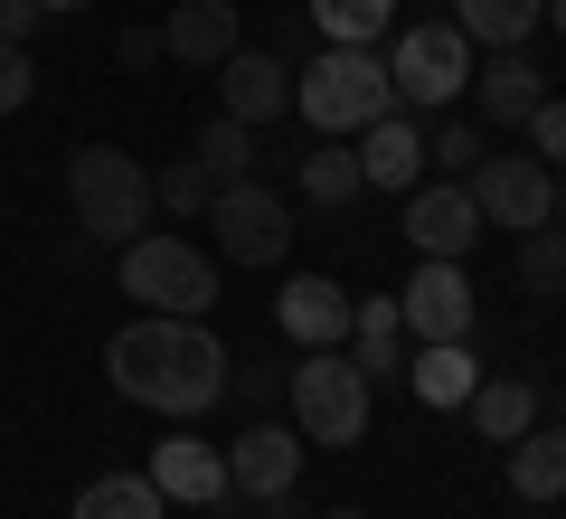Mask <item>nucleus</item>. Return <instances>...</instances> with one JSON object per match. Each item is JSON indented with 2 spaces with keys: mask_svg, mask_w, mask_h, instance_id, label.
Listing matches in <instances>:
<instances>
[{
  "mask_svg": "<svg viewBox=\"0 0 566 519\" xmlns=\"http://www.w3.org/2000/svg\"><path fill=\"white\" fill-rule=\"evenodd\" d=\"M218 95H227V123L264 133L274 114H293V66H283L274 48H237V58L218 66Z\"/></svg>",
  "mask_w": 566,
  "mask_h": 519,
  "instance_id": "13",
  "label": "nucleus"
},
{
  "mask_svg": "<svg viewBox=\"0 0 566 519\" xmlns=\"http://www.w3.org/2000/svg\"><path fill=\"white\" fill-rule=\"evenodd\" d=\"M349 152H359V180L368 189H397V199H406V189L424 180V123L406 114V104H397V114H378L368 133H349Z\"/></svg>",
  "mask_w": 566,
  "mask_h": 519,
  "instance_id": "14",
  "label": "nucleus"
},
{
  "mask_svg": "<svg viewBox=\"0 0 566 519\" xmlns=\"http://www.w3.org/2000/svg\"><path fill=\"white\" fill-rule=\"evenodd\" d=\"M161 510H170V500L151 491V473H95L66 519H161Z\"/></svg>",
  "mask_w": 566,
  "mask_h": 519,
  "instance_id": "24",
  "label": "nucleus"
},
{
  "mask_svg": "<svg viewBox=\"0 0 566 519\" xmlns=\"http://www.w3.org/2000/svg\"><path fill=\"white\" fill-rule=\"evenodd\" d=\"M340 350L359 360V378H368V387L397 378V360H406V312H397V293L359 302V312H349V340H340Z\"/></svg>",
  "mask_w": 566,
  "mask_h": 519,
  "instance_id": "18",
  "label": "nucleus"
},
{
  "mask_svg": "<svg viewBox=\"0 0 566 519\" xmlns=\"http://www.w3.org/2000/svg\"><path fill=\"white\" fill-rule=\"evenodd\" d=\"M142 473H151L161 500H180V510H218V500H237V491H227V454L199 444V435H161Z\"/></svg>",
  "mask_w": 566,
  "mask_h": 519,
  "instance_id": "11",
  "label": "nucleus"
},
{
  "mask_svg": "<svg viewBox=\"0 0 566 519\" xmlns=\"http://www.w3.org/2000/svg\"><path fill=\"white\" fill-rule=\"evenodd\" d=\"M303 481V435L293 425H245L237 444H227V491L237 500H274Z\"/></svg>",
  "mask_w": 566,
  "mask_h": 519,
  "instance_id": "12",
  "label": "nucleus"
},
{
  "mask_svg": "<svg viewBox=\"0 0 566 519\" xmlns=\"http://www.w3.org/2000/svg\"><path fill=\"white\" fill-rule=\"evenodd\" d=\"M303 10L322 29V48H378L397 29V0H303Z\"/></svg>",
  "mask_w": 566,
  "mask_h": 519,
  "instance_id": "25",
  "label": "nucleus"
},
{
  "mask_svg": "<svg viewBox=\"0 0 566 519\" xmlns=\"http://www.w3.org/2000/svg\"><path fill=\"white\" fill-rule=\"evenodd\" d=\"M161 58V29H123V66H151Z\"/></svg>",
  "mask_w": 566,
  "mask_h": 519,
  "instance_id": "33",
  "label": "nucleus"
},
{
  "mask_svg": "<svg viewBox=\"0 0 566 519\" xmlns=\"http://www.w3.org/2000/svg\"><path fill=\"white\" fill-rule=\"evenodd\" d=\"M528 152H538L547 170H566V95H538V114H528Z\"/></svg>",
  "mask_w": 566,
  "mask_h": 519,
  "instance_id": "30",
  "label": "nucleus"
},
{
  "mask_svg": "<svg viewBox=\"0 0 566 519\" xmlns=\"http://www.w3.org/2000/svg\"><path fill=\"white\" fill-rule=\"evenodd\" d=\"M208 227H218L227 264H283V246H293V208L264 180H227L218 199H208Z\"/></svg>",
  "mask_w": 566,
  "mask_h": 519,
  "instance_id": "8",
  "label": "nucleus"
},
{
  "mask_svg": "<svg viewBox=\"0 0 566 519\" xmlns=\"http://www.w3.org/2000/svg\"><path fill=\"white\" fill-rule=\"evenodd\" d=\"M510 491L520 500H566V425H528L510 444Z\"/></svg>",
  "mask_w": 566,
  "mask_h": 519,
  "instance_id": "19",
  "label": "nucleus"
},
{
  "mask_svg": "<svg viewBox=\"0 0 566 519\" xmlns=\"http://www.w3.org/2000/svg\"><path fill=\"white\" fill-rule=\"evenodd\" d=\"M29 85H39V76H29V48H0V123L29 104Z\"/></svg>",
  "mask_w": 566,
  "mask_h": 519,
  "instance_id": "31",
  "label": "nucleus"
},
{
  "mask_svg": "<svg viewBox=\"0 0 566 519\" xmlns=\"http://www.w3.org/2000/svg\"><path fill=\"white\" fill-rule=\"evenodd\" d=\"M66 208H76V227L95 246H133L151 227V170L133 152H114V142H85L66 160Z\"/></svg>",
  "mask_w": 566,
  "mask_h": 519,
  "instance_id": "3",
  "label": "nucleus"
},
{
  "mask_svg": "<svg viewBox=\"0 0 566 519\" xmlns=\"http://www.w3.org/2000/svg\"><path fill=\"white\" fill-rule=\"evenodd\" d=\"M293 180H303V199L312 208H349V199H359V152H349V142H322V133H312V152L303 160H293Z\"/></svg>",
  "mask_w": 566,
  "mask_h": 519,
  "instance_id": "21",
  "label": "nucleus"
},
{
  "mask_svg": "<svg viewBox=\"0 0 566 519\" xmlns=\"http://www.w3.org/2000/svg\"><path fill=\"white\" fill-rule=\"evenodd\" d=\"M237 0H180L161 20V58H180V66H227L237 58Z\"/></svg>",
  "mask_w": 566,
  "mask_h": 519,
  "instance_id": "16",
  "label": "nucleus"
},
{
  "mask_svg": "<svg viewBox=\"0 0 566 519\" xmlns=\"http://www.w3.org/2000/svg\"><path fill=\"white\" fill-rule=\"evenodd\" d=\"M472 160H482V123H434L424 133V170H444V180H472Z\"/></svg>",
  "mask_w": 566,
  "mask_h": 519,
  "instance_id": "29",
  "label": "nucleus"
},
{
  "mask_svg": "<svg viewBox=\"0 0 566 519\" xmlns=\"http://www.w3.org/2000/svg\"><path fill=\"white\" fill-rule=\"evenodd\" d=\"M114 256H123V293L151 302V312L199 321L208 302H218V264H208L189 237H161V227H142V237H133V246H114Z\"/></svg>",
  "mask_w": 566,
  "mask_h": 519,
  "instance_id": "5",
  "label": "nucleus"
},
{
  "mask_svg": "<svg viewBox=\"0 0 566 519\" xmlns=\"http://www.w3.org/2000/svg\"><path fill=\"white\" fill-rule=\"evenodd\" d=\"M538 20H547V0H453V29L472 48H520Z\"/></svg>",
  "mask_w": 566,
  "mask_h": 519,
  "instance_id": "23",
  "label": "nucleus"
},
{
  "mask_svg": "<svg viewBox=\"0 0 566 519\" xmlns=\"http://www.w3.org/2000/svg\"><path fill=\"white\" fill-rule=\"evenodd\" d=\"M538 95H547V85H538V66H528L520 48H491V58L472 66V104H482V123H528Z\"/></svg>",
  "mask_w": 566,
  "mask_h": 519,
  "instance_id": "17",
  "label": "nucleus"
},
{
  "mask_svg": "<svg viewBox=\"0 0 566 519\" xmlns=\"http://www.w3.org/2000/svg\"><path fill=\"white\" fill-rule=\"evenodd\" d=\"M463 406H472V425H482L491 444H520L528 425H538V387H528V378H482Z\"/></svg>",
  "mask_w": 566,
  "mask_h": 519,
  "instance_id": "22",
  "label": "nucleus"
},
{
  "mask_svg": "<svg viewBox=\"0 0 566 519\" xmlns=\"http://www.w3.org/2000/svg\"><path fill=\"white\" fill-rule=\"evenodd\" d=\"M293 114H303L322 142H349V133H368L378 114H397L387 58H378V48H322L312 66H293Z\"/></svg>",
  "mask_w": 566,
  "mask_h": 519,
  "instance_id": "2",
  "label": "nucleus"
},
{
  "mask_svg": "<svg viewBox=\"0 0 566 519\" xmlns=\"http://www.w3.org/2000/svg\"><path fill=\"white\" fill-rule=\"evenodd\" d=\"M39 10H48V20H57V10H85V0H39Z\"/></svg>",
  "mask_w": 566,
  "mask_h": 519,
  "instance_id": "34",
  "label": "nucleus"
},
{
  "mask_svg": "<svg viewBox=\"0 0 566 519\" xmlns=\"http://www.w3.org/2000/svg\"><path fill=\"white\" fill-rule=\"evenodd\" d=\"M293 397V435L303 444H359L368 435V378L349 350H303V369H283Z\"/></svg>",
  "mask_w": 566,
  "mask_h": 519,
  "instance_id": "4",
  "label": "nucleus"
},
{
  "mask_svg": "<svg viewBox=\"0 0 566 519\" xmlns=\"http://www.w3.org/2000/svg\"><path fill=\"white\" fill-rule=\"evenodd\" d=\"M387 85H397L406 114H444V104H463L472 85V39L453 20H424L397 39V58H387Z\"/></svg>",
  "mask_w": 566,
  "mask_h": 519,
  "instance_id": "6",
  "label": "nucleus"
},
{
  "mask_svg": "<svg viewBox=\"0 0 566 519\" xmlns=\"http://www.w3.org/2000/svg\"><path fill=\"white\" fill-rule=\"evenodd\" d=\"M406 237H416V256L463 264L472 237H482V208H472V189H463V180H416V189H406Z\"/></svg>",
  "mask_w": 566,
  "mask_h": 519,
  "instance_id": "10",
  "label": "nucleus"
},
{
  "mask_svg": "<svg viewBox=\"0 0 566 519\" xmlns=\"http://www.w3.org/2000/svg\"><path fill=\"white\" fill-rule=\"evenodd\" d=\"M547 20H557V29H566V0H547Z\"/></svg>",
  "mask_w": 566,
  "mask_h": 519,
  "instance_id": "35",
  "label": "nucleus"
},
{
  "mask_svg": "<svg viewBox=\"0 0 566 519\" xmlns=\"http://www.w3.org/2000/svg\"><path fill=\"white\" fill-rule=\"evenodd\" d=\"M189 152L208 160V180H218V189H227V180H255V133H245V123H227V114L208 123V133L189 142Z\"/></svg>",
  "mask_w": 566,
  "mask_h": 519,
  "instance_id": "27",
  "label": "nucleus"
},
{
  "mask_svg": "<svg viewBox=\"0 0 566 519\" xmlns=\"http://www.w3.org/2000/svg\"><path fill=\"white\" fill-rule=\"evenodd\" d=\"M208 199H218V180H208V160L180 152L151 170V208H170V218H208Z\"/></svg>",
  "mask_w": 566,
  "mask_h": 519,
  "instance_id": "26",
  "label": "nucleus"
},
{
  "mask_svg": "<svg viewBox=\"0 0 566 519\" xmlns=\"http://www.w3.org/2000/svg\"><path fill=\"white\" fill-rule=\"evenodd\" d=\"M39 29H48V10H39V0H0V48H29Z\"/></svg>",
  "mask_w": 566,
  "mask_h": 519,
  "instance_id": "32",
  "label": "nucleus"
},
{
  "mask_svg": "<svg viewBox=\"0 0 566 519\" xmlns=\"http://www.w3.org/2000/svg\"><path fill=\"white\" fill-rule=\"evenodd\" d=\"M520 283L528 293H566V227H528L520 237Z\"/></svg>",
  "mask_w": 566,
  "mask_h": 519,
  "instance_id": "28",
  "label": "nucleus"
},
{
  "mask_svg": "<svg viewBox=\"0 0 566 519\" xmlns=\"http://www.w3.org/2000/svg\"><path fill=\"white\" fill-rule=\"evenodd\" d=\"M406 378H416V397H424V406H463L472 387H482V369H472V340H424Z\"/></svg>",
  "mask_w": 566,
  "mask_h": 519,
  "instance_id": "20",
  "label": "nucleus"
},
{
  "mask_svg": "<svg viewBox=\"0 0 566 519\" xmlns=\"http://www.w3.org/2000/svg\"><path fill=\"white\" fill-rule=\"evenodd\" d=\"M104 378L133 406H151V416H208V406L227 397V340L208 331V321L142 312L133 331L104 340Z\"/></svg>",
  "mask_w": 566,
  "mask_h": 519,
  "instance_id": "1",
  "label": "nucleus"
},
{
  "mask_svg": "<svg viewBox=\"0 0 566 519\" xmlns=\"http://www.w3.org/2000/svg\"><path fill=\"white\" fill-rule=\"evenodd\" d=\"M397 312H406V340H472V274L444 264V256H424L406 274Z\"/></svg>",
  "mask_w": 566,
  "mask_h": 519,
  "instance_id": "9",
  "label": "nucleus"
},
{
  "mask_svg": "<svg viewBox=\"0 0 566 519\" xmlns=\"http://www.w3.org/2000/svg\"><path fill=\"white\" fill-rule=\"evenodd\" d=\"M463 189H472V208H482V227H520V237L566 208V180L547 170L538 152H491V160H472Z\"/></svg>",
  "mask_w": 566,
  "mask_h": 519,
  "instance_id": "7",
  "label": "nucleus"
},
{
  "mask_svg": "<svg viewBox=\"0 0 566 519\" xmlns=\"http://www.w3.org/2000/svg\"><path fill=\"white\" fill-rule=\"evenodd\" d=\"M349 312H359V293H340L331 274H293V283H283V302H274V321L303 340V350H340Z\"/></svg>",
  "mask_w": 566,
  "mask_h": 519,
  "instance_id": "15",
  "label": "nucleus"
},
{
  "mask_svg": "<svg viewBox=\"0 0 566 519\" xmlns=\"http://www.w3.org/2000/svg\"><path fill=\"white\" fill-rule=\"evenodd\" d=\"M557 425H566V397H557Z\"/></svg>",
  "mask_w": 566,
  "mask_h": 519,
  "instance_id": "37",
  "label": "nucleus"
},
{
  "mask_svg": "<svg viewBox=\"0 0 566 519\" xmlns=\"http://www.w3.org/2000/svg\"><path fill=\"white\" fill-rule=\"evenodd\" d=\"M322 519H359V510H322Z\"/></svg>",
  "mask_w": 566,
  "mask_h": 519,
  "instance_id": "36",
  "label": "nucleus"
}]
</instances>
